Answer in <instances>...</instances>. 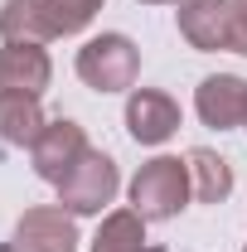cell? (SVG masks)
<instances>
[{
    "label": "cell",
    "mask_w": 247,
    "mask_h": 252,
    "mask_svg": "<svg viewBox=\"0 0 247 252\" xmlns=\"http://www.w3.org/2000/svg\"><path fill=\"white\" fill-rule=\"evenodd\" d=\"M131 209L141 214L146 223H165V219H175L180 209H185L189 199V165L180 156H155L146 160L136 175H131Z\"/></svg>",
    "instance_id": "obj_1"
},
{
    "label": "cell",
    "mask_w": 247,
    "mask_h": 252,
    "mask_svg": "<svg viewBox=\"0 0 247 252\" xmlns=\"http://www.w3.org/2000/svg\"><path fill=\"white\" fill-rule=\"evenodd\" d=\"M78 78L93 88V93H126L136 88V73H141V49L126 39V34H97L78 49Z\"/></svg>",
    "instance_id": "obj_2"
},
{
    "label": "cell",
    "mask_w": 247,
    "mask_h": 252,
    "mask_svg": "<svg viewBox=\"0 0 247 252\" xmlns=\"http://www.w3.org/2000/svg\"><path fill=\"white\" fill-rule=\"evenodd\" d=\"M117 189H122L117 160L107 156V151H88V156H83L68 175H63L59 204L73 214V219H93V214H102V209L117 199Z\"/></svg>",
    "instance_id": "obj_3"
},
{
    "label": "cell",
    "mask_w": 247,
    "mask_h": 252,
    "mask_svg": "<svg viewBox=\"0 0 247 252\" xmlns=\"http://www.w3.org/2000/svg\"><path fill=\"white\" fill-rule=\"evenodd\" d=\"M10 252H78V223L63 204H34L15 223Z\"/></svg>",
    "instance_id": "obj_4"
},
{
    "label": "cell",
    "mask_w": 247,
    "mask_h": 252,
    "mask_svg": "<svg viewBox=\"0 0 247 252\" xmlns=\"http://www.w3.org/2000/svg\"><path fill=\"white\" fill-rule=\"evenodd\" d=\"M88 151H93V146H88V131L73 122V117H59V122H49L39 131V141L30 146V160H34V175H39V180L63 185V175L88 156Z\"/></svg>",
    "instance_id": "obj_5"
},
{
    "label": "cell",
    "mask_w": 247,
    "mask_h": 252,
    "mask_svg": "<svg viewBox=\"0 0 247 252\" xmlns=\"http://www.w3.org/2000/svg\"><path fill=\"white\" fill-rule=\"evenodd\" d=\"M175 25H180V39L199 54L233 49V0H180Z\"/></svg>",
    "instance_id": "obj_6"
},
{
    "label": "cell",
    "mask_w": 247,
    "mask_h": 252,
    "mask_svg": "<svg viewBox=\"0 0 247 252\" xmlns=\"http://www.w3.org/2000/svg\"><path fill=\"white\" fill-rule=\"evenodd\" d=\"M180 102L160 88H136L126 97V131L136 146H165L175 131H180Z\"/></svg>",
    "instance_id": "obj_7"
},
{
    "label": "cell",
    "mask_w": 247,
    "mask_h": 252,
    "mask_svg": "<svg viewBox=\"0 0 247 252\" xmlns=\"http://www.w3.org/2000/svg\"><path fill=\"white\" fill-rule=\"evenodd\" d=\"M194 112H199V122L214 126V131L243 126L247 122V78H238V73H209L194 88Z\"/></svg>",
    "instance_id": "obj_8"
},
{
    "label": "cell",
    "mask_w": 247,
    "mask_h": 252,
    "mask_svg": "<svg viewBox=\"0 0 247 252\" xmlns=\"http://www.w3.org/2000/svg\"><path fill=\"white\" fill-rule=\"evenodd\" d=\"M49 83H54V59L44 44H5L0 49V88L44 97Z\"/></svg>",
    "instance_id": "obj_9"
},
{
    "label": "cell",
    "mask_w": 247,
    "mask_h": 252,
    "mask_svg": "<svg viewBox=\"0 0 247 252\" xmlns=\"http://www.w3.org/2000/svg\"><path fill=\"white\" fill-rule=\"evenodd\" d=\"M44 107H39V97L30 93H10V88H0V146H34L39 141V131H44Z\"/></svg>",
    "instance_id": "obj_10"
},
{
    "label": "cell",
    "mask_w": 247,
    "mask_h": 252,
    "mask_svg": "<svg viewBox=\"0 0 247 252\" xmlns=\"http://www.w3.org/2000/svg\"><path fill=\"white\" fill-rule=\"evenodd\" d=\"M185 165H189V194L199 204H223L233 194V165L223 156H214L209 146H194L185 156Z\"/></svg>",
    "instance_id": "obj_11"
},
{
    "label": "cell",
    "mask_w": 247,
    "mask_h": 252,
    "mask_svg": "<svg viewBox=\"0 0 247 252\" xmlns=\"http://www.w3.org/2000/svg\"><path fill=\"white\" fill-rule=\"evenodd\" d=\"M0 39L5 44H49L59 34L44 15V0H5L0 5Z\"/></svg>",
    "instance_id": "obj_12"
},
{
    "label": "cell",
    "mask_w": 247,
    "mask_h": 252,
    "mask_svg": "<svg viewBox=\"0 0 247 252\" xmlns=\"http://www.w3.org/2000/svg\"><path fill=\"white\" fill-rule=\"evenodd\" d=\"M93 252H160L146 238V219L136 209H112L93 238Z\"/></svg>",
    "instance_id": "obj_13"
},
{
    "label": "cell",
    "mask_w": 247,
    "mask_h": 252,
    "mask_svg": "<svg viewBox=\"0 0 247 252\" xmlns=\"http://www.w3.org/2000/svg\"><path fill=\"white\" fill-rule=\"evenodd\" d=\"M102 5H107V0H44V15H49L54 34L63 39V34H83L97 20Z\"/></svg>",
    "instance_id": "obj_14"
},
{
    "label": "cell",
    "mask_w": 247,
    "mask_h": 252,
    "mask_svg": "<svg viewBox=\"0 0 247 252\" xmlns=\"http://www.w3.org/2000/svg\"><path fill=\"white\" fill-rule=\"evenodd\" d=\"M233 54L247 59V0H233Z\"/></svg>",
    "instance_id": "obj_15"
},
{
    "label": "cell",
    "mask_w": 247,
    "mask_h": 252,
    "mask_svg": "<svg viewBox=\"0 0 247 252\" xmlns=\"http://www.w3.org/2000/svg\"><path fill=\"white\" fill-rule=\"evenodd\" d=\"M141 5H180V0H141Z\"/></svg>",
    "instance_id": "obj_16"
},
{
    "label": "cell",
    "mask_w": 247,
    "mask_h": 252,
    "mask_svg": "<svg viewBox=\"0 0 247 252\" xmlns=\"http://www.w3.org/2000/svg\"><path fill=\"white\" fill-rule=\"evenodd\" d=\"M243 126H247V122H243Z\"/></svg>",
    "instance_id": "obj_17"
},
{
    "label": "cell",
    "mask_w": 247,
    "mask_h": 252,
    "mask_svg": "<svg viewBox=\"0 0 247 252\" xmlns=\"http://www.w3.org/2000/svg\"><path fill=\"white\" fill-rule=\"evenodd\" d=\"M243 252H247V248H243Z\"/></svg>",
    "instance_id": "obj_18"
}]
</instances>
